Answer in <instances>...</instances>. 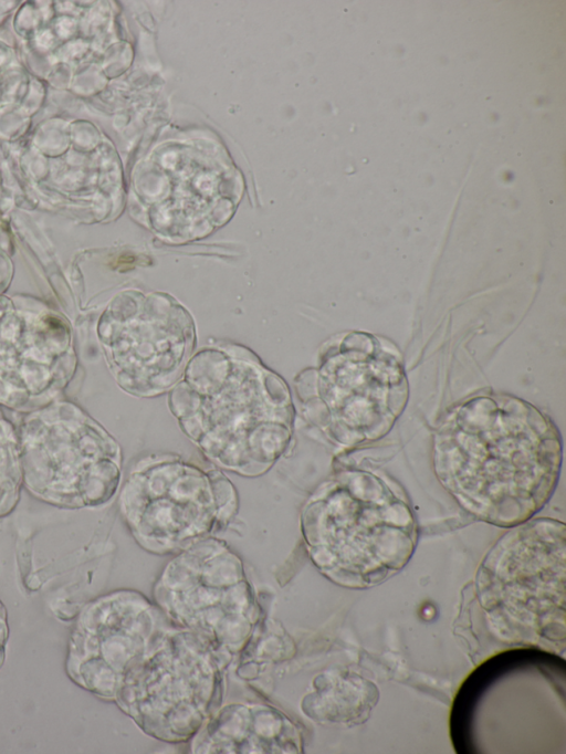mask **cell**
Returning a JSON list of instances; mask_svg holds the SVG:
<instances>
[{"label": "cell", "mask_w": 566, "mask_h": 754, "mask_svg": "<svg viewBox=\"0 0 566 754\" xmlns=\"http://www.w3.org/2000/svg\"><path fill=\"white\" fill-rule=\"evenodd\" d=\"M112 370L119 385L140 397L175 386L195 346L190 328L176 321L130 323L104 337Z\"/></svg>", "instance_id": "obj_10"}, {"label": "cell", "mask_w": 566, "mask_h": 754, "mask_svg": "<svg viewBox=\"0 0 566 754\" xmlns=\"http://www.w3.org/2000/svg\"><path fill=\"white\" fill-rule=\"evenodd\" d=\"M301 531L317 569L350 589L374 587L400 572L418 540L402 493L370 471L342 464L305 502Z\"/></svg>", "instance_id": "obj_3"}, {"label": "cell", "mask_w": 566, "mask_h": 754, "mask_svg": "<svg viewBox=\"0 0 566 754\" xmlns=\"http://www.w3.org/2000/svg\"><path fill=\"white\" fill-rule=\"evenodd\" d=\"M168 404L185 436L221 470L258 478L292 448L290 390L243 347L202 348L186 365Z\"/></svg>", "instance_id": "obj_2"}, {"label": "cell", "mask_w": 566, "mask_h": 754, "mask_svg": "<svg viewBox=\"0 0 566 754\" xmlns=\"http://www.w3.org/2000/svg\"><path fill=\"white\" fill-rule=\"evenodd\" d=\"M22 483L19 436L0 416V517L15 507Z\"/></svg>", "instance_id": "obj_13"}, {"label": "cell", "mask_w": 566, "mask_h": 754, "mask_svg": "<svg viewBox=\"0 0 566 754\" xmlns=\"http://www.w3.org/2000/svg\"><path fill=\"white\" fill-rule=\"evenodd\" d=\"M226 659L189 630L163 628L125 673L116 701L146 734L187 741L221 701Z\"/></svg>", "instance_id": "obj_6"}, {"label": "cell", "mask_w": 566, "mask_h": 754, "mask_svg": "<svg viewBox=\"0 0 566 754\" xmlns=\"http://www.w3.org/2000/svg\"><path fill=\"white\" fill-rule=\"evenodd\" d=\"M563 461L554 422L512 397H479L452 411L433 436L442 486L475 519L513 527L553 495Z\"/></svg>", "instance_id": "obj_1"}, {"label": "cell", "mask_w": 566, "mask_h": 754, "mask_svg": "<svg viewBox=\"0 0 566 754\" xmlns=\"http://www.w3.org/2000/svg\"><path fill=\"white\" fill-rule=\"evenodd\" d=\"M238 509L237 489L221 469L172 452L136 461L119 494V510L133 537L157 555L178 554L214 536Z\"/></svg>", "instance_id": "obj_5"}, {"label": "cell", "mask_w": 566, "mask_h": 754, "mask_svg": "<svg viewBox=\"0 0 566 754\" xmlns=\"http://www.w3.org/2000/svg\"><path fill=\"white\" fill-rule=\"evenodd\" d=\"M317 680L316 691L304 700L303 710L318 721L360 724L378 701L376 685L356 673L336 671Z\"/></svg>", "instance_id": "obj_12"}, {"label": "cell", "mask_w": 566, "mask_h": 754, "mask_svg": "<svg viewBox=\"0 0 566 754\" xmlns=\"http://www.w3.org/2000/svg\"><path fill=\"white\" fill-rule=\"evenodd\" d=\"M306 420L345 447L384 437L402 406L397 363L375 354L339 350L296 380Z\"/></svg>", "instance_id": "obj_9"}, {"label": "cell", "mask_w": 566, "mask_h": 754, "mask_svg": "<svg viewBox=\"0 0 566 754\" xmlns=\"http://www.w3.org/2000/svg\"><path fill=\"white\" fill-rule=\"evenodd\" d=\"M192 739L195 753H298L303 746L298 726L265 704H229Z\"/></svg>", "instance_id": "obj_11"}, {"label": "cell", "mask_w": 566, "mask_h": 754, "mask_svg": "<svg viewBox=\"0 0 566 754\" xmlns=\"http://www.w3.org/2000/svg\"><path fill=\"white\" fill-rule=\"evenodd\" d=\"M23 484L35 498L66 509L107 503L122 480L118 441L69 405L28 417L19 433Z\"/></svg>", "instance_id": "obj_7"}, {"label": "cell", "mask_w": 566, "mask_h": 754, "mask_svg": "<svg viewBox=\"0 0 566 754\" xmlns=\"http://www.w3.org/2000/svg\"><path fill=\"white\" fill-rule=\"evenodd\" d=\"M565 538L563 522L530 519L502 535L481 562L476 598L503 642L564 651Z\"/></svg>", "instance_id": "obj_4"}, {"label": "cell", "mask_w": 566, "mask_h": 754, "mask_svg": "<svg viewBox=\"0 0 566 754\" xmlns=\"http://www.w3.org/2000/svg\"><path fill=\"white\" fill-rule=\"evenodd\" d=\"M3 661V648L0 646V666Z\"/></svg>", "instance_id": "obj_14"}, {"label": "cell", "mask_w": 566, "mask_h": 754, "mask_svg": "<svg viewBox=\"0 0 566 754\" xmlns=\"http://www.w3.org/2000/svg\"><path fill=\"white\" fill-rule=\"evenodd\" d=\"M154 597L174 624L227 659L244 647L259 618L241 558L214 536L176 554L158 577Z\"/></svg>", "instance_id": "obj_8"}]
</instances>
